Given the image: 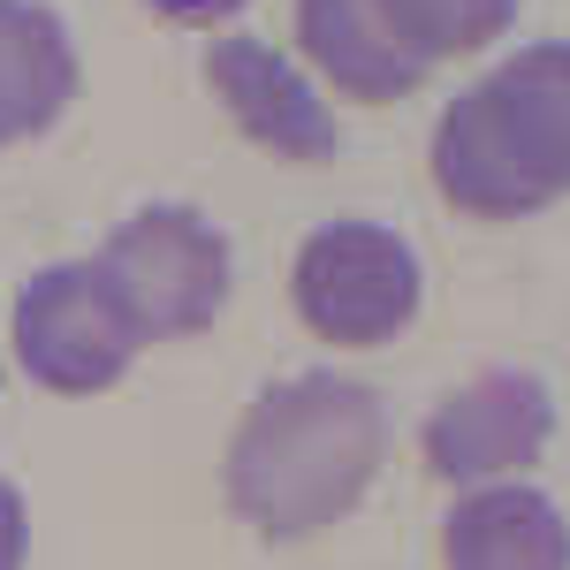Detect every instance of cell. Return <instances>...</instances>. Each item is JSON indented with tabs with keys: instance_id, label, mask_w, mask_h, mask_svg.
I'll return each instance as SVG.
<instances>
[{
	"instance_id": "11",
	"label": "cell",
	"mask_w": 570,
	"mask_h": 570,
	"mask_svg": "<svg viewBox=\"0 0 570 570\" xmlns=\"http://www.w3.org/2000/svg\"><path fill=\"white\" fill-rule=\"evenodd\" d=\"M518 8L525 0H381V16H389V31L403 39V53L426 61V69L494 46L518 23Z\"/></svg>"
},
{
	"instance_id": "10",
	"label": "cell",
	"mask_w": 570,
	"mask_h": 570,
	"mask_svg": "<svg viewBox=\"0 0 570 570\" xmlns=\"http://www.w3.org/2000/svg\"><path fill=\"white\" fill-rule=\"evenodd\" d=\"M85 85L69 23L39 0H0V145L53 130Z\"/></svg>"
},
{
	"instance_id": "8",
	"label": "cell",
	"mask_w": 570,
	"mask_h": 570,
	"mask_svg": "<svg viewBox=\"0 0 570 570\" xmlns=\"http://www.w3.org/2000/svg\"><path fill=\"white\" fill-rule=\"evenodd\" d=\"M449 570H570V518L556 494L525 480L464 487L441 525Z\"/></svg>"
},
{
	"instance_id": "12",
	"label": "cell",
	"mask_w": 570,
	"mask_h": 570,
	"mask_svg": "<svg viewBox=\"0 0 570 570\" xmlns=\"http://www.w3.org/2000/svg\"><path fill=\"white\" fill-rule=\"evenodd\" d=\"M23 556H31V510L16 480H0V570H23Z\"/></svg>"
},
{
	"instance_id": "4",
	"label": "cell",
	"mask_w": 570,
	"mask_h": 570,
	"mask_svg": "<svg viewBox=\"0 0 570 570\" xmlns=\"http://www.w3.org/2000/svg\"><path fill=\"white\" fill-rule=\"evenodd\" d=\"M289 297H297V320L320 343L381 351V343H395L419 320L426 274H419V252L395 228H381V220H327L297 252Z\"/></svg>"
},
{
	"instance_id": "9",
	"label": "cell",
	"mask_w": 570,
	"mask_h": 570,
	"mask_svg": "<svg viewBox=\"0 0 570 570\" xmlns=\"http://www.w3.org/2000/svg\"><path fill=\"white\" fill-rule=\"evenodd\" d=\"M297 46L305 61L327 77V85L357 99V107H389V99H411L434 69L411 61L403 39L389 31L381 0H297Z\"/></svg>"
},
{
	"instance_id": "7",
	"label": "cell",
	"mask_w": 570,
	"mask_h": 570,
	"mask_svg": "<svg viewBox=\"0 0 570 570\" xmlns=\"http://www.w3.org/2000/svg\"><path fill=\"white\" fill-rule=\"evenodd\" d=\"M206 85H214L220 115L252 137L274 160H297V168H320L335 160V115L305 69L266 39H244V31H220L206 46Z\"/></svg>"
},
{
	"instance_id": "13",
	"label": "cell",
	"mask_w": 570,
	"mask_h": 570,
	"mask_svg": "<svg viewBox=\"0 0 570 570\" xmlns=\"http://www.w3.org/2000/svg\"><path fill=\"white\" fill-rule=\"evenodd\" d=\"M145 8H153L160 23H198V31H206V23H228V16H244L252 0H145Z\"/></svg>"
},
{
	"instance_id": "5",
	"label": "cell",
	"mask_w": 570,
	"mask_h": 570,
	"mask_svg": "<svg viewBox=\"0 0 570 570\" xmlns=\"http://www.w3.org/2000/svg\"><path fill=\"white\" fill-rule=\"evenodd\" d=\"M8 343H16V365L53 395H99L137 365V335L122 327V312L107 305L91 259L39 266L16 289Z\"/></svg>"
},
{
	"instance_id": "3",
	"label": "cell",
	"mask_w": 570,
	"mask_h": 570,
	"mask_svg": "<svg viewBox=\"0 0 570 570\" xmlns=\"http://www.w3.org/2000/svg\"><path fill=\"white\" fill-rule=\"evenodd\" d=\"M99 289L122 312V327L145 343H190L228 305V236L198 206H137L99 244Z\"/></svg>"
},
{
	"instance_id": "6",
	"label": "cell",
	"mask_w": 570,
	"mask_h": 570,
	"mask_svg": "<svg viewBox=\"0 0 570 570\" xmlns=\"http://www.w3.org/2000/svg\"><path fill=\"white\" fill-rule=\"evenodd\" d=\"M548 434H556L548 381L518 373V365H494L480 381H464L456 395H441L419 449L449 487H494V480H518L548 449Z\"/></svg>"
},
{
	"instance_id": "2",
	"label": "cell",
	"mask_w": 570,
	"mask_h": 570,
	"mask_svg": "<svg viewBox=\"0 0 570 570\" xmlns=\"http://www.w3.org/2000/svg\"><path fill=\"white\" fill-rule=\"evenodd\" d=\"M434 183L472 220H525L570 198V39L510 53L441 107Z\"/></svg>"
},
{
	"instance_id": "1",
	"label": "cell",
	"mask_w": 570,
	"mask_h": 570,
	"mask_svg": "<svg viewBox=\"0 0 570 570\" xmlns=\"http://www.w3.org/2000/svg\"><path fill=\"white\" fill-rule=\"evenodd\" d=\"M389 456V403L351 373H297L244 411L228 441V510L259 540H312L351 518Z\"/></svg>"
}]
</instances>
